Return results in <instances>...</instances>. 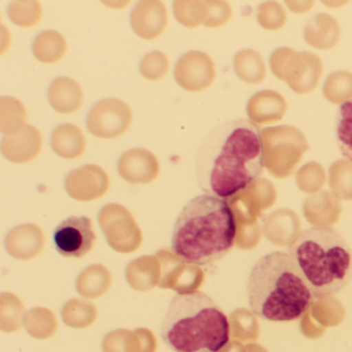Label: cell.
I'll return each instance as SVG.
<instances>
[{
  "label": "cell",
  "mask_w": 352,
  "mask_h": 352,
  "mask_svg": "<svg viewBox=\"0 0 352 352\" xmlns=\"http://www.w3.org/2000/svg\"><path fill=\"white\" fill-rule=\"evenodd\" d=\"M263 168L261 131L244 119L214 129L197 154V176L201 190L226 201L250 187Z\"/></svg>",
  "instance_id": "cell-1"
},
{
  "label": "cell",
  "mask_w": 352,
  "mask_h": 352,
  "mask_svg": "<svg viewBox=\"0 0 352 352\" xmlns=\"http://www.w3.org/2000/svg\"><path fill=\"white\" fill-rule=\"evenodd\" d=\"M236 232V216L228 201L205 193L191 199L177 218L172 250L191 265H210L232 250Z\"/></svg>",
  "instance_id": "cell-2"
},
{
  "label": "cell",
  "mask_w": 352,
  "mask_h": 352,
  "mask_svg": "<svg viewBox=\"0 0 352 352\" xmlns=\"http://www.w3.org/2000/svg\"><path fill=\"white\" fill-rule=\"evenodd\" d=\"M247 296L257 317L274 322L300 318L315 300L312 290L285 251L267 253L254 263L249 274Z\"/></svg>",
  "instance_id": "cell-3"
},
{
  "label": "cell",
  "mask_w": 352,
  "mask_h": 352,
  "mask_svg": "<svg viewBox=\"0 0 352 352\" xmlns=\"http://www.w3.org/2000/svg\"><path fill=\"white\" fill-rule=\"evenodd\" d=\"M162 338L175 352H223L230 344V323L208 294H181L168 306Z\"/></svg>",
  "instance_id": "cell-4"
},
{
  "label": "cell",
  "mask_w": 352,
  "mask_h": 352,
  "mask_svg": "<svg viewBox=\"0 0 352 352\" xmlns=\"http://www.w3.org/2000/svg\"><path fill=\"white\" fill-rule=\"evenodd\" d=\"M288 253L315 300L338 294L351 281V248L331 226H314L296 234Z\"/></svg>",
  "instance_id": "cell-5"
},
{
  "label": "cell",
  "mask_w": 352,
  "mask_h": 352,
  "mask_svg": "<svg viewBox=\"0 0 352 352\" xmlns=\"http://www.w3.org/2000/svg\"><path fill=\"white\" fill-rule=\"evenodd\" d=\"M270 67L278 79L285 81L292 91L307 94L318 85L322 61L308 51L296 52L287 47L277 49L270 58Z\"/></svg>",
  "instance_id": "cell-6"
},
{
  "label": "cell",
  "mask_w": 352,
  "mask_h": 352,
  "mask_svg": "<svg viewBox=\"0 0 352 352\" xmlns=\"http://www.w3.org/2000/svg\"><path fill=\"white\" fill-rule=\"evenodd\" d=\"M265 166L277 175L294 168L309 149L304 133L294 126L281 125L261 131Z\"/></svg>",
  "instance_id": "cell-7"
},
{
  "label": "cell",
  "mask_w": 352,
  "mask_h": 352,
  "mask_svg": "<svg viewBox=\"0 0 352 352\" xmlns=\"http://www.w3.org/2000/svg\"><path fill=\"white\" fill-rule=\"evenodd\" d=\"M131 111L122 100L108 98L98 102L87 116V129L102 139H114L124 133L131 123Z\"/></svg>",
  "instance_id": "cell-8"
},
{
  "label": "cell",
  "mask_w": 352,
  "mask_h": 352,
  "mask_svg": "<svg viewBox=\"0 0 352 352\" xmlns=\"http://www.w3.org/2000/svg\"><path fill=\"white\" fill-rule=\"evenodd\" d=\"M96 232L86 216H73L61 222L53 234L55 248L63 256L80 258L94 248Z\"/></svg>",
  "instance_id": "cell-9"
},
{
  "label": "cell",
  "mask_w": 352,
  "mask_h": 352,
  "mask_svg": "<svg viewBox=\"0 0 352 352\" xmlns=\"http://www.w3.org/2000/svg\"><path fill=\"white\" fill-rule=\"evenodd\" d=\"M215 78L212 59L205 53L192 51L181 57L175 69L177 83L189 91H201L211 85Z\"/></svg>",
  "instance_id": "cell-10"
},
{
  "label": "cell",
  "mask_w": 352,
  "mask_h": 352,
  "mask_svg": "<svg viewBox=\"0 0 352 352\" xmlns=\"http://www.w3.org/2000/svg\"><path fill=\"white\" fill-rule=\"evenodd\" d=\"M108 183V177L102 168L86 166L69 175L67 189L76 199L90 201L104 195Z\"/></svg>",
  "instance_id": "cell-11"
},
{
  "label": "cell",
  "mask_w": 352,
  "mask_h": 352,
  "mask_svg": "<svg viewBox=\"0 0 352 352\" xmlns=\"http://www.w3.org/2000/svg\"><path fill=\"white\" fill-rule=\"evenodd\" d=\"M287 110L285 98L274 90L257 92L247 104V115L251 122L258 125L271 124L283 118Z\"/></svg>",
  "instance_id": "cell-12"
},
{
  "label": "cell",
  "mask_w": 352,
  "mask_h": 352,
  "mask_svg": "<svg viewBox=\"0 0 352 352\" xmlns=\"http://www.w3.org/2000/svg\"><path fill=\"white\" fill-rule=\"evenodd\" d=\"M131 28L146 40H153L166 26V11L160 1H142L131 12Z\"/></svg>",
  "instance_id": "cell-13"
},
{
  "label": "cell",
  "mask_w": 352,
  "mask_h": 352,
  "mask_svg": "<svg viewBox=\"0 0 352 352\" xmlns=\"http://www.w3.org/2000/svg\"><path fill=\"white\" fill-rule=\"evenodd\" d=\"M119 173L129 182H150L157 175L158 162L147 150H131L120 158Z\"/></svg>",
  "instance_id": "cell-14"
},
{
  "label": "cell",
  "mask_w": 352,
  "mask_h": 352,
  "mask_svg": "<svg viewBox=\"0 0 352 352\" xmlns=\"http://www.w3.org/2000/svg\"><path fill=\"white\" fill-rule=\"evenodd\" d=\"M341 30L335 18L321 13L313 16L305 26L304 38L307 44L318 50H329L339 42Z\"/></svg>",
  "instance_id": "cell-15"
},
{
  "label": "cell",
  "mask_w": 352,
  "mask_h": 352,
  "mask_svg": "<svg viewBox=\"0 0 352 352\" xmlns=\"http://www.w3.org/2000/svg\"><path fill=\"white\" fill-rule=\"evenodd\" d=\"M42 147V138L36 127L26 125L15 135H8L3 140V152L12 162H28L38 155Z\"/></svg>",
  "instance_id": "cell-16"
},
{
  "label": "cell",
  "mask_w": 352,
  "mask_h": 352,
  "mask_svg": "<svg viewBox=\"0 0 352 352\" xmlns=\"http://www.w3.org/2000/svg\"><path fill=\"white\" fill-rule=\"evenodd\" d=\"M83 94L79 85L69 78L55 80L49 89L51 106L63 114L75 112L81 107Z\"/></svg>",
  "instance_id": "cell-17"
},
{
  "label": "cell",
  "mask_w": 352,
  "mask_h": 352,
  "mask_svg": "<svg viewBox=\"0 0 352 352\" xmlns=\"http://www.w3.org/2000/svg\"><path fill=\"white\" fill-rule=\"evenodd\" d=\"M53 149L65 158L78 157L85 149L86 141L79 127L63 124L57 127L51 139Z\"/></svg>",
  "instance_id": "cell-18"
},
{
  "label": "cell",
  "mask_w": 352,
  "mask_h": 352,
  "mask_svg": "<svg viewBox=\"0 0 352 352\" xmlns=\"http://www.w3.org/2000/svg\"><path fill=\"white\" fill-rule=\"evenodd\" d=\"M234 69L242 81L259 84L265 78V65L263 57L256 51L245 49L234 57Z\"/></svg>",
  "instance_id": "cell-19"
},
{
  "label": "cell",
  "mask_w": 352,
  "mask_h": 352,
  "mask_svg": "<svg viewBox=\"0 0 352 352\" xmlns=\"http://www.w3.org/2000/svg\"><path fill=\"white\" fill-rule=\"evenodd\" d=\"M65 51H67V43L58 32H43L34 41V56L42 63H55L65 55Z\"/></svg>",
  "instance_id": "cell-20"
},
{
  "label": "cell",
  "mask_w": 352,
  "mask_h": 352,
  "mask_svg": "<svg viewBox=\"0 0 352 352\" xmlns=\"http://www.w3.org/2000/svg\"><path fill=\"white\" fill-rule=\"evenodd\" d=\"M323 96L331 104H343L352 100V74L335 72L325 80Z\"/></svg>",
  "instance_id": "cell-21"
},
{
  "label": "cell",
  "mask_w": 352,
  "mask_h": 352,
  "mask_svg": "<svg viewBox=\"0 0 352 352\" xmlns=\"http://www.w3.org/2000/svg\"><path fill=\"white\" fill-rule=\"evenodd\" d=\"M337 141L342 155L352 162V100L340 107L337 119Z\"/></svg>",
  "instance_id": "cell-22"
},
{
  "label": "cell",
  "mask_w": 352,
  "mask_h": 352,
  "mask_svg": "<svg viewBox=\"0 0 352 352\" xmlns=\"http://www.w3.org/2000/svg\"><path fill=\"white\" fill-rule=\"evenodd\" d=\"M174 11L181 24L187 28H197L205 23L208 8L206 1H176Z\"/></svg>",
  "instance_id": "cell-23"
},
{
  "label": "cell",
  "mask_w": 352,
  "mask_h": 352,
  "mask_svg": "<svg viewBox=\"0 0 352 352\" xmlns=\"http://www.w3.org/2000/svg\"><path fill=\"white\" fill-rule=\"evenodd\" d=\"M104 352H142L141 340L137 331H112L104 338Z\"/></svg>",
  "instance_id": "cell-24"
},
{
  "label": "cell",
  "mask_w": 352,
  "mask_h": 352,
  "mask_svg": "<svg viewBox=\"0 0 352 352\" xmlns=\"http://www.w3.org/2000/svg\"><path fill=\"white\" fill-rule=\"evenodd\" d=\"M286 19L285 10L276 1H267L257 9V21L263 30H280L285 25Z\"/></svg>",
  "instance_id": "cell-25"
},
{
  "label": "cell",
  "mask_w": 352,
  "mask_h": 352,
  "mask_svg": "<svg viewBox=\"0 0 352 352\" xmlns=\"http://www.w3.org/2000/svg\"><path fill=\"white\" fill-rule=\"evenodd\" d=\"M9 13L12 21L23 28L36 25L42 17V10L38 3H14Z\"/></svg>",
  "instance_id": "cell-26"
},
{
  "label": "cell",
  "mask_w": 352,
  "mask_h": 352,
  "mask_svg": "<svg viewBox=\"0 0 352 352\" xmlns=\"http://www.w3.org/2000/svg\"><path fill=\"white\" fill-rule=\"evenodd\" d=\"M25 325L30 335L38 339L51 337L56 329V321L52 314L46 311H36L26 318Z\"/></svg>",
  "instance_id": "cell-27"
},
{
  "label": "cell",
  "mask_w": 352,
  "mask_h": 352,
  "mask_svg": "<svg viewBox=\"0 0 352 352\" xmlns=\"http://www.w3.org/2000/svg\"><path fill=\"white\" fill-rule=\"evenodd\" d=\"M7 100L8 104H6L3 98H1V107L7 109L9 113L8 115L1 114V133L8 135H15L22 129L18 126L13 117L24 122L26 120V111L18 100L11 98H7Z\"/></svg>",
  "instance_id": "cell-28"
},
{
  "label": "cell",
  "mask_w": 352,
  "mask_h": 352,
  "mask_svg": "<svg viewBox=\"0 0 352 352\" xmlns=\"http://www.w3.org/2000/svg\"><path fill=\"white\" fill-rule=\"evenodd\" d=\"M168 69V58L162 52L154 51L150 54L146 55L145 58L142 61V75L149 80H158L166 75Z\"/></svg>",
  "instance_id": "cell-29"
},
{
  "label": "cell",
  "mask_w": 352,
  "mask_h": 352,
  "mask_svg": "<svg viewBox=\"0 0 352 352\" xmlns=\"http://www.w3.org/2000/svg\"><path fill=\"white\" fill-rule=\"evenodd\" d=\"M207 3V17L205 25L208 28H218L223 25L232 16V9L224 1H206Z\"/></svg>",
  "instance_id": "cell-30"
},
{
  "label": "cell",
  "mask_w": 352,
  "mask_h": 352,
  "mask_svg": "<svg viewBox=\"0 0 352 352\" xmlns=\"http://www.w3.org/2000/svg\"><path fill=\"white\" fill-rule=\"evenodd\" d=\"M139 335L142 344V352H154L156 348L155 338L148 329H141L135 331Z\"/></svg>",
  "instance_id": "cell-31"
},
{
  "label": "cell",
  "mask_w": 352,
  "mask_h": 352,
  "mask_svg": "<svg viewBox=\"0 0 352 352\" xmlns=\"http://www.w3.org/2000/svg\"><path fill=\"white\" fill-rule=\"evenodd\" d=\"M290 11L294 13H305L312 8L313 1H286Z\"/></svg>",
  "instance_id": "cell-32"
}]
</instances>
